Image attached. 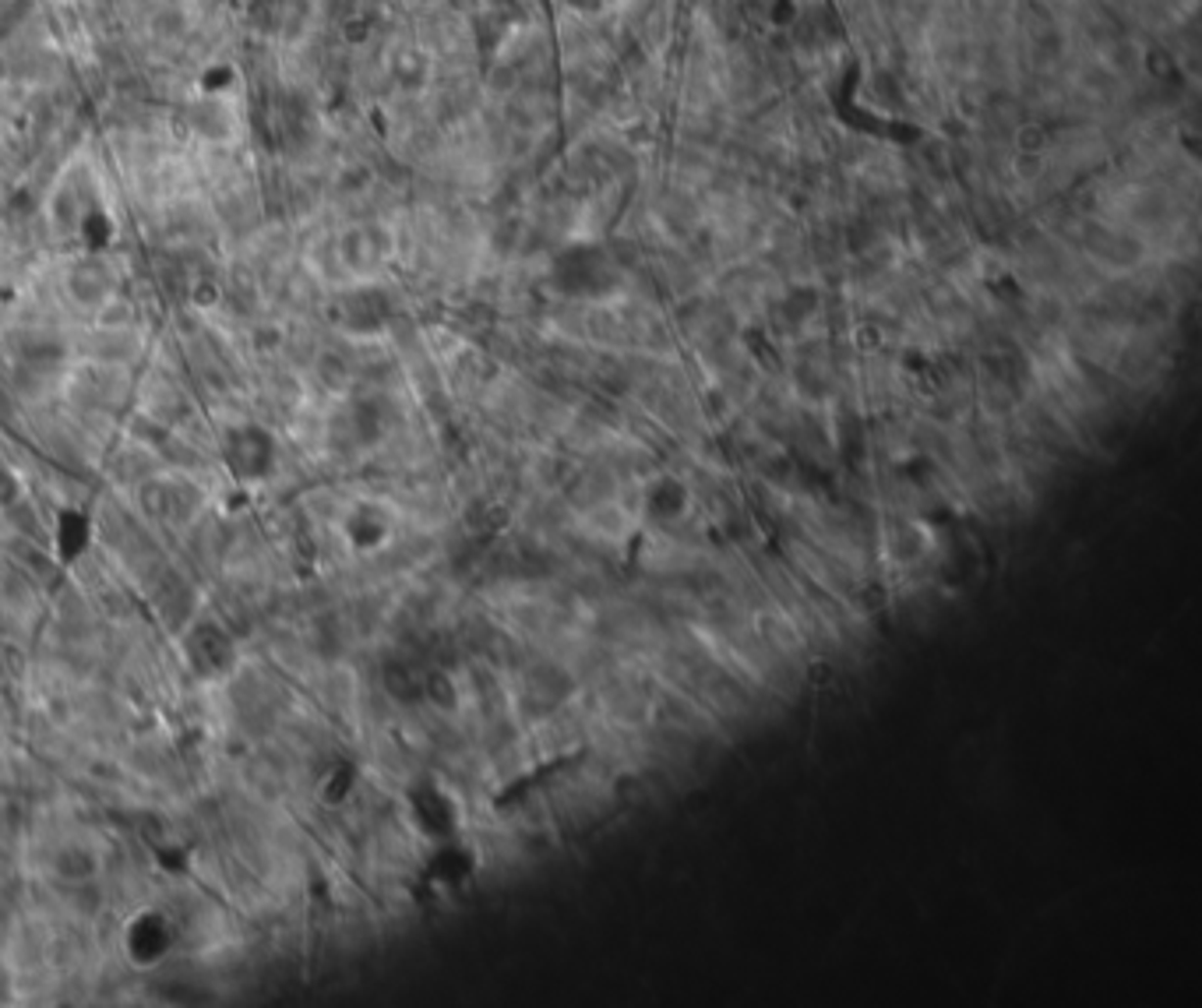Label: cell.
<instances>
[{"label":"cell","instance_id":"obj_1","mask_svg":"<svg viewBox=\"0 0 1202 1008\" xmlns=\"http://www.w3.org/2000/svg\"><path fill=\"white\" fill-rule=\"evenodd\" d=\"M222 462L240 483L264 480L275 465V441L262 427H233L222 441Z\"/></svg>","mask_w":1202,"mask_h":1008},{"label":"cell","instance_id":"obj_6","mask_svg":"<svg viewBox=\"0 0 1202 1008\" xmlns=\"http://www.w3.org/2000/svg\"><path fill=\"white\" fill-rule=\"evenodd\" d=\"M346 536H350V544L357 551H374L388 540V522L381 518L378 508H357L350 518H346Z\"/></svg>","mask_w":1202,"mask_h":1008},{"label":"cell","instance_id":"obj_9","mask_svg":"<svg viewBox=\"0 0 1202 1008\" xmlns=\"http://www.w3.org/2000/svg\"><path fill=\"white\" fill-rule=\"evenodd\" d=\"M15 501H18V483H15V476H11L8 469H0V504H4V508H11Z\"/></svg>","mask_w":1202,"mask_h":1008},{"label":"cell","instance_id":"obj_4","mask_svg":"<svg viewBox=\"0 0 1202 1008\" xmlns=\"http://www.w3.org/2000/svg\"><path fill=\"white\" fill-rule=\"evenodd\" d=\"M409 818L427 840L448 842L458 829V807L438 783H420L409 790Z\"/></svg>","mask_w":1202,"mask_h":1008},{"label":"cell","instance_id":"obj_8","mask_svg":"<svg viewBox=\"0 0 1202 1008\" xmlns=\"http://www.w3.org/2000/svg\"><path fill=\"white\" fill-rule=\"evenodd\" d=\"M353 783H357L353 765H335V769H328L325 780H321V800H325V804H343V800L350 797Z\"/></svg>","mask_w":1202,"mask_h":1008},{"label":"cell","instance_id":"obj_3","mask_svg":"<svg viewBox=\"0 0 1202 1008\" xmlns=\"http://www.w3.org/2000/svg\"><path fill=\"white\" fill-rule=\"evenodd\" d=\"M184 656L198 677L219 681L237 667V642L229 639L219 624H194L184 635Z\"/></svg>","mask_w":1202,"mask_h":1008},{"label":"cell","instance_id":"obj_5","mask_svg":"<svg viewBox=\"0 0 1202 1008\" xmlns=\"http://www.w3.org/2000/svg\"><path fill=\"white\" fill-rule=\"evenodd\" d=\"M53 544H57V557L64 564H74L81 553L92 547V518L81 508H64L57 511L53 522Z\"/></svg>","mask_w":1202,"mask_h":1008},{"label":"cell","instance_id":"obj_7","mask_svg":"<svg viewBox=\"0 0 1202 1008\" xmlns=\"http://www.w3.org/2000/svg\"><path fill=\"white\" fill-rule=\"evenodd\" d=\"M53 868H57V875H61L64 882H88V875H92V868H96V864H92V857H88V850H78V846H68V850H64V853H57V860H53Z\"/></svg>","mask_w":1202,"mask_h":1008},{"label":"cell","instance_id":"obj_2","mask_svg":"<svg viewBox=\"0 0 1202 1008\" xmlns=\"http://www.w3.org/2000/svg\"><path fill=\"white\" fill-rule=\"evenodd\" d=\"M176 945V928L167 913L159 910H141L127 931H123V952L138 970H152L173 952Z\"/></svg>","mask_w":1202,"mask_h":1008}]
</instances>
